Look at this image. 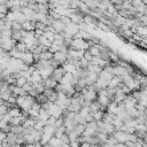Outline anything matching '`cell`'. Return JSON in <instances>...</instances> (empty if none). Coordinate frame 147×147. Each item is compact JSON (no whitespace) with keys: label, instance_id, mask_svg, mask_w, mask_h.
<instances>
[{"label":"cell","instance_id":"83f0119b","mask_svg":"<svg viewBox=\"0 0 147 147\" xmlns=\"http://www.w3.org/2000/svg\"><path fill=\"white\" fill-rule=\"evenodd\" d=\"M7 138V133H5L3 131H0V145L3 142V140Z\"/></svg>","mask_w":147,"mask_h":147},{"label":"cell","instance_id":"f1b7e54d","mask_svg":"<svg viewBox=\"0 0 147 147\" xmlns=\"http://www.w3.org/2000/svg\"><path fill=\"white\" fill-rule=\"evenodd\" d=\"M114 147H126V146H125V144H119V142H117Z\"/></svg>","mask_w":147,"mask_h":147},{"label":"cell","instance_id":"3957f363","mask_svg":"<svg viewBox=\"0 0 147 147\" xmlns=\"http://www.w3.org/2000/svg\"><path fill=\"white\" fill-rule=\"evenodd\" d=\"M25 65H31L33 62H34V60H33V55H32V53L31 52H29V51H26V52H24V53H21V59H20Z\"/></svg>","mask_w":147,"mask_h":147},{"label":"cell","instance_id":"8992f818","mask_svg":"<svg viewBox=\"0 0 147 147\" xmlns=\"http://www.w3.org/2000/svg\"><path fill=\"white\" fill-rule=\"evenodd\" d=\"M53 60H55L56 62H59L62 65V64H64L67 62V54L59 51V52H56V53L53 54Z\"/></svg>","mask_w":147,"mask_h":147},{"label":"cell","instance_id":"44dd1931","mask_svg":"<svg viewBox=\"0 0 147 147\" xmlns=\"http://www.w3.org/2000/svg\"><path fill=\"white\" fill-rule=\"evenodd\" d=\"M138 83H139V88H140V91H142L145 87H147V75H142V77L140 78V80H139Z\"/></svg>","mask_w":147,"mask_h":147},{"label":"cell","instance_id":"2e32d148","mask_svg":"<svg viewBox=\"0 0 147 147\" xmlns=\"http://www.w3.org/2000/svg\"><path fill=\"white\" fill-rule=\"evenodd\" d=\"M103 114H105V110L100 109V110H98V111H95V113H92V114H91V116H92L93 121L98 122V121H101V119H102Z\"/></svg>","mask_w":147,"mask_h":147},{"label":"cell","instance_id":"7402d4cb","mask_svg":"<svg viewBox=\"0 0 147 147\" xmlns=\"http://www.w3.org/2000/svg\"><path fill=\"white\" fill-rule=\"evenodd\" d=\"M15 48H16L18 52H21V53H24V52H26V51H28V49H26L25 44H24V42H22V41L17 42V44H16V46H15Z\"/></svg>","mask_w":147,"mask_h":147},{"label":"cell","instance_id":"7c38bea8","mask_svg":"<svg viewBox=\"0 0 147 147\" xmlns=\"http://www.w3.org/2000/svg\"><path fill=\"white\" fill-rule=\"evenodd\" d=\"M106 113H109V114H111V115H117V113H118V109H117V103H115V102H110L108 106H107V108H106Z\"/></svg>","mask_w":147,"mask_h":147},{"label":"cell","instance_id":"4dcf8cb0","mask_svg":"<svg viewBox=\"0 0 147 147\" xmlns=\"http://www.w3.org/2000/svg\"><path fill=\"white\" fill-rule=\"evenodd\" d=\"M142 140H144V141H145V142H146V144H147V134H146V136H145V138H144V139H142Z\"/></svg>","mask_w":147,"mask_h":147},{"label":"cell","instance_id":"277c9868","mask_svg":"<svg viewBox=\"0 0 147 147\" xmlns=\"http://www.w3.org/2000/svg\"><path fill=\"white\" fill-rule=\"evenodd\" d=\"M51 28L54 30L55 33H62V32H64V30H65V25H64L60 20H59V21H54L53 24L51 25Z\"/></svg>","mask_w":147,"mask_h":147},{"label":"cell","instance_id":"9c48e42d","mask_svg":"<svg viewBox=\"0 0 147 147\" xmlns=\"http://www.w3.org/2000/svg\"><path fill=\"white\" fill-rule=\"evenodd\" d=\"M7 114L10 116V118H13V117H20V116H22V110L18 107H13V108H9L8 109Z\"/></svg>","mask_w":147,"mask_h":147},{"label":"cell","instance_id":"ac0fdd59","mask_svg":"<svg viewBox=\"0 0 147 147\" xmlns=\"http://www.w3.org/2000/svg\"><path fill=\"white\" fill-rule=\"evenodd\" d=\"M53 59V54L47 49V51H45V52H42L41 54H40V60H44V61H51Z\"/></svg>","mask_w":147,"mask_h":147},{"label":"cell","instance_id":"e0dca14e","mask_svg":"<svg viewBox=\"0 0 147 147\" xmlns=\"http://www.w3.org/2000/svg\"><path fill=\"white\" fill-rule=\"evenodd\" d=\"M111 124H113V126L115 127V130H116V131H118V130L123 126V122H122L117 116H115V117H114V119H113Z\"/></svg>","mask_w":147,"mask_h":147},{"label":"cell","instance_id":"5bb4252c","mask_svg":"<svg viewBox=\"0 0 147 147\" xmlns=\"http://www.w3.org/2000/svg\"><path fill=\"white\" fill-rule=\"evenodd\" d=\"M34 24L31 21H24L21 25H22V30L24 31H34Z\"/></svg>","mask_w":147,"mask_h":147},{"label":"cell","instance_id":"52a82bcc","mask_svg":"<svg viewBox=\"0 0 147 147\" xmlns=\"http://www.w3.org/2000/svg\"><path fill=\"white\" fill-rule=\"evenodd\" d=\"M29 82L32 83L33 85L41 84V83H42V78H41V76H40V74H39L38 70H36V71H33V72L31 74V77H30V80H29Z\"/></svg>","mask_w":147,"mask_h":147},{"label":"cell","instance_id":"5b68a950","mask_svg":"<svg viewBox=\"0 0 147 147\" xmlns=\"http://www.w3.org/2000/svg\"><path fill=\"white\" fill-rule=\"evenodd\" d=\"M64 74H65L64 70L62 69V67H60V68H57V69H54V71H53V74H52L51 77L59 84V83L61 82V79H62V77H63Z\"/></svg>","mask_w":147,"mask_h":147},{"label":"cell","instance_id":"f546056e","mask_svg":"<svg viewBox=\"0 0 147 147\" xmlns=\"http://www.w3.org/2000/svg\"><path fill=\"white\" fill-rule=\"evenodd\" d=\"M91 147H102L101 145H91Z\"/></svg>","mask_w":147,"mask_h":147},{"label":"cell","instance_id":"4316f807","mask_svg":"<svg viewBox=\"0 0 147 147\" xmlns=\"http://www.w3.org/2000/svg\"><path fill=\"white\" fill-rule=\"evenodd\" d=\"M92 57H93V56L88 53V51H85V53H84V59H85L87 62H91V61H92Z\"/></svg>","mask_w":147,"mask_h":147},{"label":"cell","instance_id":"d6986e66","mask_svg":"<svg viewBox=\"0 0 147 147\" xmlns=\"http://www.w3.org/2000/svg\"><path fill=\"white\" fill-rule=\"evenodd\" d=\"M136 33H137V36H139V37H147V28L140 25V26L137 28Z\"/></svg>","mask_w":147,"mask_h":147},{"label":"cell","instance_id":"4fadbf2b","mask_svg":"<svg viewBox=\"0 0 147 147\" xmlns=\"http://www.w3.org/2000/svg\"><path fill=\"white\" fill-rule=\"evenodd\" d=\"M61 67H62V69L64 70V72H68V74H75V72L77 71L76 67H75L74 64L68 63V62H65V63H64V64H62Z\"/></svg>","mask_w":147,"mask_h":147},{"label":"cell","instance_id":"8fae6325","mask_svg":"<svg viewBox=\"0 0 147 147\" xmlns=\"http://www.w3.org/2000/svg\"><path fill=\"white\" fill-rule=\"evenodd\" d=\"M49 117H51V115L48 114V111L46 110V109H40L39 110V113H38V119L39 121H42V122H47L48 119H49Z\"/></svg>","mask_w":147,"mask_h":147},{"label":"cell","instance_id":"ffe728a7","mask_svg":"<svg viewBox=\"0 0 147 147\" xmlns=\"http://www.w3.org/2000/svg\"><path fill=\"white\" fill-rule=\"evenodd\" d=\"M23 126L22 125H20V126H10V131L9 132H11V133H14V134H16V136H21L22 133H23Z\"/></svg>","mask_w":147,"mask_h":147},{"label":"cell","instance_id":"ba28073f","mask_svg":"<svg viewBox=\"0 0 147 147\" xmlns=\"http://www.w3.org/2000/svg\"><path fill=\"white\" fill-rule=\"evenodd\" d=\"M42 85H44L45 90H54L55 86L57 85V83H56L52 77H49V78H47L46 80L42 82Z\"/></svg>","mask_w":147,"mask_h":147},{"label":"cell","instance_id":"30bf717a","mask_svg":"<svg viewBox=\"0 0 147 147\" xmlns=\"http://www.w3.org/2000/svg\"><path fill=\"white\" fill-rule=\"evenodd\" d=\"M121 84H122L121 78H119V77L114 76V77L110 79V82L108 83V88H117V87H118Z\"/></svg>","mask_w":147,"mask_h":147},{"label":"cell","instance_id":"603a6c76","mask_svg":"<svg viewBox=\"0 0 147 147\" xmlns=\"http://www.w3.org/2000/svg\"><path fill=\"white\" fill-rule=\"evenodd\" d=\"M123 124H124V126H126V127H136V126H137V121L130 118V119H127L126 122H124Z\"/></svg>","mask_w":147,"mask_h":147},{"label":"cell","instance_id":"9a60e30c","mask_svg":"<svg viewBox=\"0 0 147 147\" xmlns=\"http://www.w3.org/2000/svg\"><path fill=\"white\" fill-rule=\"evenodd\" d=\"M72 79H74L72 74H68V72H65V74L63 75V77H62V79H61V82H60L59 84H71Z\"/></svg>","mask_w":147,"mask_h":147},{"label":"cell","instance_id":"cb8c5ba5","mask_svg":"<svg viewBox=\"0 0 147 147\" xmlns=\"http://www.w3.org/2000/svg\"><path fill=\"white\" fill-rule=\"evenodd\" d=\"M26 82H28V80H26L25 78H23V77H20V78H17V79H16L15 86H17V87H23V86H24V84H25Z\"/></svg>","mask_w":147,"mask_h":147},{"label":"cell","instance_id":"6da1fadb","mask_svg":"<svg viewBox=\"0 0 147 147\" xmlns=\"http://www.w3.org/2000/svg\"><path fill=\"white\" fill-rule=\"evenodd\" d=\"M47 111L51 115V117H54L56 119L57 118H61L62 117V113H63V110L56 103H52V102H49V107H48Z\"/></svg>","mask_w":147,"mask_h":147},{"label":"cell","instance_id":"7a4b0ae2","mask_svg":"<svg viewBox=\"0 0 147 147\" xmlns=\"http://www.w3.org/2000/svg\"><path fill=\"white\" fill-rule=\"evenodd\" d=\"M16 46V42L11 39V38H9V39H1V48L5 51V52H9V51H11L14 47Z\"/></svg>","mask_w":147,"mask_h":147},{"label":"cell","instance_id":"d4e9b609","mask_svg":"<svg viewBox=\"0 0 147 147\" xmlns=\"http://www.w3.org/2000/svg\"><path fill=\"white\" fill-rule=\"evenodd\" d=\"M34 29L45 31V29H46V24H44V23H41V22H36V24H34Z\"/></svg>","mask_w":147,"mask_h":147},{"label":"cell","instance_id":"484cf974","mask_svg":"<svg viewBox=\"0 0 147 147\" xmlns=\"http://www.w3.org/2000/svg\"><path fill=\"white\" fill-rule=\"evenodd\" d=\"M139 22H140V24H141L142 26H146V28H147V16H145V15L140 16V17H139Z\"/></svg>","mask_w":147,"mask_h":147}]
</instances>
